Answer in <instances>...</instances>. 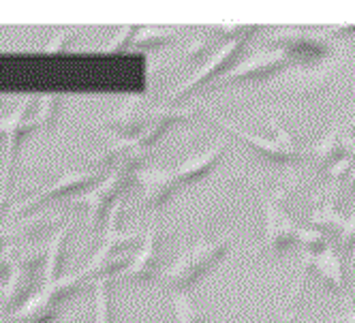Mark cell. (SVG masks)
<instances>
[{
  "mask_svg": "<svg viewBox=\"0 0 355 323\" xmlns=\"http://www.w3.org/2000/svg\"><path fill=\"white\" fill-rule=\"evenodd\" d=\"M212 39L210 37H199V39H195L189 47H187V52H184V58L187 60H195V58H199L201 54H206L208 49L212 47Z\"/></svg>",
  "mask_w": 355,
  "mask_h": 323,
  "instance_id": "obj_32",
  "label": "cell"
},
{
  "mask_svg": "<svg viewBox=\"0 0 355 323\" xmlns=\"http://www.w3.org/2000/svg\"><path fill=\"white\" fill-rule=\"evenodd\" d=\"M98 178H101V173H96V171H67V173H62V176L52 186H47L41 193L33 195L31 200H24V202L11 206L9 208V216L26 214V212L43 206L45 202H52V200H58V197H64V195H71V193L84 191L90 184H94Z\"/></svg>",
  "mask_w": 355,
  "mask_h": 323,
  "instance_id": "obj_10",
  "label": "cell"
},
{
  "mask_svg": "<svg viewBox=\"0 0 355 323\" xmlns=\"http://www.w3.org/2000/svg\"><path fill=\"white\" fill-rule=\"evenodd\" d=\"M137 26H124L120 28V33L116 35V39L103 47V52H122V49H129L133 47V41H135V35H137Z\"/></svg>",
  "mask_w": 355,
  "mask_h": 323,
  "instance_id": "obj_29",
  "label": "cell"
},
{
  "mask_svg": "<svg viewBox=\"0 0 355 323\" xmlns=\"http://www.w3.org/2000/svg\"><path fill=\"white\" fill-rule=\"evenodd\" d=\"M232 240L218 238L191 246L178 257L165 272H161V283L178 293H184L191 285H195L206 272L216 265L227 253H230Z\"/></svg>",
  "mask_w": 355,
  "mask_h": 323,
  "instance_id": "obj_2",
  "label": "cell"
},
{
  "mask_svg": "<svg viewBox=\"0 0 355 323\" xmlns=\"http://www.w3.org/2000/svg\"><path fill=\"white\" fill-rule=\"evenodd\" d=\"M120 216H122V202H116L112 206V210H110V216H107L103 242H101L98 251L90 257V261L86 263L84 270H92L98 263H103V261L116 257V253L120 251V248H129V246L137 244L139 240H144L141 232H120V227H118Z\"/></svg>",
  "mask_w": 355,
  "mask_h": 323,
  "instance_id": "obj_12",
  "label": "cell"
},
{
  "mask_svg": "<svg viewBox=\"0 0 355 323\" xmlns=\"http://www.w3.org/2000/svg\"><path fill=\"white\" fill-rule=\"evenodd\" d=\"M152 114H155V107L144 96H129L114 114L105 116L98 124L116 137L133 139L148 127Z\"/></svg>",
  "mask_w": 355,
  "mask_h": 323,
  "instance_id": "obj_8",
  "label": "cell"
},
{
  "mask_svg": "<svg viewBox=\"0 0 355 323\" xmlns=\"http://www.w3.org/2000/svg\"><path fill=\"white\" fill-rule=\"evenodd\" d=\"M171 306H173L175 323H204L206 321L204 311L199 308V304L189 293H175L171 297Z\"/></svg>",
  "mask_w": 355,
  "mask_h": 323,
  "instance_id": "obj_23",
  "label": "cell"
},
{
  "mask_svg": "<svg viewBox=\"0 0 355 323\" xmlns=\"http://www.w3.org/2000/svg\"><path fill=\"white\" fill-rule=\"evenodd\" d=\"M60 220H62V214L56 212V210L41 212V214H35V216H26L21 220L9 222V225H3V227H0V236H3L5 244H17L21 240L37 238L39 234H43L45 229H49Z\"/></svg>",
  "mask_w": 355,
  "mask_h": 323,
  "instance_id": "obj_15",
  "label": "cell"
},
{
  "mask_svg": "<svg viewBox=\"0 0 355 323\" xmlns=\"http://www.w3.org/2000/svg\"><path fill=\"white\" fill-rule=\"evenodd\" d=\"M225 150H227V141L220 139V141L212 143L208 150H204L201 155H195V157L187 159L184 163H180V165L175 167L178 176H180V182L182 184H191V182H197L201 178H206L208 173L212 171V167L220 161Z\"/></svg>",
  "mask_w": 355,
  "mask_h": 323,
  "instance_id": "obj_16",
  "label": "cell"
},
{
  "mask_svg": "<svg viewBox=\"0 0 355 323\" xmlns=\"http://www.w3.org/2000/svg\"><path fill=\"white\" fill-rule=\"evenodd\" d=\"M246 41H225L216 52L201 64L193 76L184 82H180L178 86H173L167 94V101L175 103V101H182L184 96H189L191 92H195L197 88L206 86L208 82H212L214 78H218L223 71H227V67H230L242 52Z\"/></svg>",
  "mask_w": 355,
  "mask_h": 323,
  "instance_id": "obj_5",
  "label": "cell"
},
{
  "mask_svg": "<svg viewBox=\"0 0 355 323\" xmlns=\"http://www.w3.org/2000/svg\"><path fill=\"white\" fill-rule=\"evenodd\" d=\"M9 208V193H0V212Z\"/></svg>",
  "mask_w": 355,
  "mask_h": 323,
  "instance_id": "obj_35",
  "label": "cell"
},
{
  "mask_svg": "<svg viewBox=\"0 0 355 323\" xmlns=\"http://www.w3.org/2000/svg\"><path fill=\"white\" fill-rule=\"evenodd\" d=\"M110 293H112V277L94 279V323H114Z\"/></svg>",
  "mask_w": 355,
  "mask_h": 323,
  "instance_id": "obj_22",
  "label": "cell"
},
{
  "mask_svg": "<svg viewBox=\"0 0 355 323\" xmlns=\"http://www.w3.org/2000/svg\"><path fill=\"white\" fill-rule=\"evenodd\" d=\"M35 287V274L31 270L15 268L11 272V277L7 279L3 291H0V311H13L21 308L31 300V293Z\"/></svg>",
  "mask_w": 355,
  "mask_h": 323,
  "instance_id": "obj_18",
  "label": "cell"
},
{
  "mask_svg": "<svg viewBox=\"0 0 355 323\" xmlns=\"http://www.w3.org/2000/svg\"><path fill=\"white\" fill-rule=\"evenodd\" d=\"M309 157H313L317 167H323V169H329L338 161H343L347 157L345 155V146H343V131L340 129L329 131L317 146L311 148Z\"/></svg>",
  "mask_w": 355,
  "mask_h": 323,
  "instance_id": "obj_19",
  "label": "cell"
},
{
  "mask_svg": "<svg viewBox=\"0 0 355 323\" xmlns=\"http://www.w3.org/2000/svg\"><path fill=\"white\" fill-rule=\"evenodd\" d=\"M175 39V30L171 28H163V26H148V28H139L133 41L135 49H152V47H161L167 45Z\"/></svg>",
  "mask_w": 355,
  "mask_h": 323,
  "instance_id": "obj_25",
  "label": "cell"
},
{
  "mask_svg": "<svg viewBox=\"0 0 355 323\" xmlns=\"http://www.w3.org/2000/svg\"><path fill=\"white\" fill-rule=\"evenodd\" d=\"M297 244L302 246V253H321L329 246V236H325L319 229L306 227V229L300 232Z\"/></svg>",
  "mask_w": 355,
  "mask_h": 323,
  "instance_id": "obj_26",
  "label": "cell"
},
{
  "mask_svg": "<svg viewBox=\"0 0 355 323\" xmlns=\"http://www.w3.org/2000/svg\"><path fill=\"white\" fill-rule=\"evenodd\" d=\"M257 26H248V24H220L216 26V33H220L227 41H246Z\"/></svg>",
  "mask_w": 355,
  "mask_h": 323,
  "instance_id": "obj_28",
  "label": "cell"
},
{
  "mask_svg": "<svg viewBox=\"0 0 355 323\" xmlns=\"http://www.w3.org/2000/svg\"><path fill=\"white\" fill-rule=\"evenodd\" d=\"M345 220H347V216H343L338 210H336V206H334V200H329L327 204H323V206H319L313 214H311V227L313 229H319V232H323L325 236H329V238H338L340 236V232H343V225H345Z\"/></svg>",
  "mask_w": 355,
  "mask_h": 323,
  "instance_id": "obj_21",
  "label": "cell"
},
{
  "mask_svg": "<svg viewBox=\"0 0 355 323\" xmlns=\"http://www.w3.org/2000/svg\"><path fill=\"white\" fill-rule=\"evenodd\" d=\"M135 182L141 189L144 202L152 208H163L171 195L180 186V176H178L175 167H148L139 169Z\"/></svg>",
  "mask_w": 355,
  "mask_h": 323,
  "instance_id": "obj_11",
  "label": "cell"
},
{
  "mask_svg": "<svg viewBox=\"0 0 355 323\" xmlns=\"http://www.w3.org/2000/svg\"><path fill=\"white\" fill-rule=\"evenodd\" d=\"M75 35H78V30H75V28H62V30H58V35L45 45L43 52L45 54H56V52H60V49H64L75 39Z\"/></svg>",
  "mask_w": 355,
  "mask_h": 323,
  "instance_id": "obj_31",
  "label": "cell"
},
{
  "mask_svg": "<svg viewBox=\"0 0 355 323\" xmlns=\"http://www.w3.org/2000/svg\"><path fill=\"white\" fill-rule=\"evenodd\" d=\"M73 229V222H67L62 229L56 232L52 242L47 244V259H45V285H52L60 279V268H62V251L67 238Z\"/></svg>",
  "mask_w": 355,
  "mask_h": 323,
  "instance_id": "obj_20",
  "label": "cell"
},
{
  "mask_svg": "<svg viewBox=\"0 0 355 323\" xmlns=\"http://www.w3.org/2000/svg\"><path fill=\"white\" fill-rule=\"evenodd\" d=\"M297 222L283 210V202L274 195L263 200V248L270 253H283L300 238Z\"/></svg>",
  "mask_w": 355,
  "mask_h": 323,
  "instance_id": "obj_6",
  "label": "cell"
},
{
  "mask_svg": "<svg viewBox=\"0 0 355 323\" xmlns=\"http://www.w3.org/2000/svg\"><path fill=\"white\" fill-rule=\"evenodd\" d=\"M35 103V98H24L21 105L11 114L0 118V137L7 139V152H5V167H3V184H0V193H9V178H11V167L17 155V148L21 143V137H26L39 124L35 118H28V112Z\"/></svg>",
  "mask_w": 355,
  "mask_h": 323,
  "instance_id": "obj_7",
  "label": "cell"
},
{
  "mask_svg": "<svg viewBox=\"0 0 355 323\" xmlns=\"http://www.w3.org/2000/svg\"><path fill=\"white\" fill-rule=\"evenodd\" d=\"M148 157V150H137L133 152L129 159H124L122 163H118L112 171L110 176L101 180V184L86 193V195H75L67 202V206H84L88 210V229L94 232L98 227L101 218H103L105 210H112V206L116 202H120L118 197L122 195V191L135 182V176L139 171V165L146 161Z\"/></svg>",
  "mask_w": 355,
  "mask_h": 323,
  "instance_id": "obj_1",
  "label": "cell"
},
{
  "mask_svg": "<svg viewBox=\"0 0 355 323\" xmlns=\"http://www.w3.org/2000/svg\"><path fill=\"white\" fill-rule=\"evenodd\" d=\"M355 248V212L351 216H347L343 232L338 236V251L340 253H349Z\"/></svg>",
  "mask_w": 355,
  "mask_h": 323,
  "instance_id": "obj_30",
  "label": "cell"
},
{
  "mask_svg": "<svg viewBox=\"0 0 355 323\" xmlns=\"http://www.w3.org/2000/svg\"><path fill=\"white\" fill-rule=\"evenodd\" d=\"M329 33H334V35H351V33H355V26L353 24H338V26H332L329 28Z\"/></svg>",
  "mask_w": 355,
  "mask_h": 323,
  "instance_id": "obj_33",
  "label": "cell"
},
{
  "mask_svg": "<svg viewBox=\"0 0 355 323\" xmlns=\"http://www.w3.org/2000/svg\"><path fill=\"white\" fill-rule=\"evenodd\" d=\"M204 112L214 120L218 122L223 129H227L232 135L240 137L244 143H248L252 150H255L259 157L268 159V161H274V163H293V161H300L304 159V155H309V152H304L302 148L297 146V141L278 124L276 120H270L272 124V129H274V137H261V135H255V133H248L240 127H236V124H232L230 120H223L220 116H216L212 110L204 107Z\"/></svg>",
  "mask_w": 355,
  "mask_h": 323,
  "instance_id": "obj_3",
  "label": "cell"
},
{
  "mask_svg": "<svg viewBox=\"0 0 355 323\" xmlns=\"http://www.w3.org/2000/svg\"><path fill=\"white\" fill-rule=\"evenodd\" d=\"M293 58L281 47H272L266 52H257L223 73L220 84H232V82H250V80H268L270 76H276L278 71H283Z\"/></svg>",
  "mask_w": 355,
  "mask_h": 323,
  "instance_id": "obj_9",
  "label": "cell"
},
{
  "mask_svg": "<svg viewBox=\"0 0 355 323\" xmlns=\"http://www.w3.org/2000/svg\"><path fill=\"white\" fill-rule=\"evenodd\" d=\"M349 129H353V131H355V118L351 120V124H349Z\"/></svg>",
  "mask_w": 355,
  "mask_h": 323,
  "instance_id": "obj_37",
  "label": "cell"
},
{
  "mask_svg": "<svg viewBox=\"0 0 355 323\" xmlns=\"http://www.w3.org/2000/svg\"><path fill=\"white\" fill-rule=\"evenodd\" d=\"M13 259H15V268L35 272L47 259V246L45 244H28V246L13 244Z\"/></svg>",
  "mask_w": 355,
  "mask_h": 323,
  "instance_id": "obj_24",
  "label": "cell"
},
{
  "mask_svg": "<svg viewBox=\"0 0 355 323\" xmlns=\"http://www.w3.org/2000/svg\"><path fill=\"white\" fill-rule=\"evenodd\" d=\"M347 193H355V167L349 173V182H347Z\"/></svg>",
  "mask_w": 355,
  "mask_h": 323,
  "instance_id": "obj_34",
  "label": "cell"
},
{
  "mask_svg": "<svg viewBox=\"0 0 355 323\" xmlns=\"http://www.w3.org/2000/svg\"><path fill=\"white\" fill-rule=\"evenodd\" d=\"M263 43L272 47H281L291 58H304V60H315L323 58L332 52V41L329 35L309 30V28H281L263 39Z\"/></svg>",
  "mask_w": 355,
  "mask_h": 323,
  "instance_id": "obj_4",
  "label": "cell"
},
{
  "mask_svg": "<svg viewBox=\"0 0 355 323\" xmlns=\"http://www.w3.org/2000/svg\"><path fill=\"white\" fill-rule=\"evenodd\" d=\"M349 114H351V116H353V118H355V103H353V105H351V110H349Z\"/></svg>",
  "mask_w": 355,
  "mask_h": 323,
  "instance_id": "obj_36",
  "label": "cell"
},
{
  "mask_svg": "<svg viewBox=\"0 0 355 323\" xmlns=\"http://www.w3.org/2000/svg\"><path fill=\"white\" fill-rule=\"evenodd\" d=\"M58 101H60L58 94H45L39 98V107H37V116H35L39 127H43V129L52 127L56 112H58Z\"/></svg>",
  "mask_w": 355,
  "mask_h": 323,
  "instance_id": "obj_27",
  "label": "cell"
},
{
  "mask_svg": "<svg viewBox=\"0 0 355 323\" xmlns=\"http://www.w3.org/2000/svg\"><path fill=\"white\" fill-rule=\"evenodd\" d=\"M144 246L139 248V253L131 259V263L126 265L122 272H118V277L126 281H148L155 279L157 270V257H159V227L157 222H152L150 229L144 234Z\"/></svg>",
  "mask_w": 355,
  "mask_h": 323,
  "instance_id": "obj_13",
  "label": "cell"
},
{
  "mask_svg": "<svg viewBox=\"0 0 355 323\" xmlns=\"http://www.w3.org/2000/svg\"><path fill=\"white\" fill-rule=\"evenodd\" d=\"M313 272L321 277V281L338 293H347V281H345V265L340 251L327 246L321 253H313Z\"/></svg>",
  "mask_w": 355,
  "mask_h": 323,
  "instance_id": "obj_17",
  "label": "cell"
},
{
  "mask_svg": "<svg viewBox=\"0 0 355 323\" xmlns=\"http://www.w3.org/2000/svg\"><path fill=\"white\" fill-rule=\"evenodd\" d=\"M329 80H332V69H323L315 73H297V76L272 84V92L297 96V98H313L329 86Z\"/></svg>",
  "mask_w": 355,
  "mask_h": 323,
  "instance_id": "obj_14",
  "label": "cell"
}]
</instances>
